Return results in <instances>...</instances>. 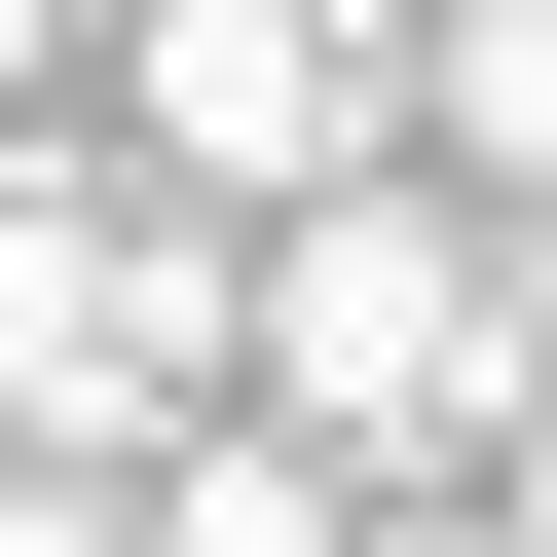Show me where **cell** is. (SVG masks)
Returning a JSON list of instances; mask_svg holds the SVG:
<instances>
[{
  "label": "cell",
  "instance_id": "7a4b0ae2",
  "mask_svg": "<svg viewBox=\"0 0 557 557\" xmlns=\"http://www.w3.org/2000/svg\"><path fill=\"white\" fill-rule=\"evenodd\" d=\"M186 409H223V223L0 112V446L112 483V446H186Z\"/></svg>",
  "mask_w": 557,
  "mask_h": 557
},
{
  "label": "cell",
  "instance_id": "277c9868",
  "mask_svg": "<svg viewBox=\"0 0 557 557\" xmlns=\"http://www.w3.org/2000/svg\"><path fill=\"white\" fill-rule=\"evenodd\" d=\"M335 557H520V483H372V520H335Z\"/></svg>",
  "mask_w": 557,
  "mask_h": 557
},
{
  "label": "cell",
  "instance_id": "3957f363",
  "mask_svg": "<svg viewBox=\"0 0 557 557\" xmlns=\"http://www.w3.org/2000/svg\"><path fill=\"white\" fill-rule=\"evenodd\" d=\"M372 75H409V0H112V186H186V223L372 186Z\"/></svg>",
  "mask_w": 557,
  "mask_h": 557
},
{
  "label": "cell",
  "instance_id": "8992f818",
  "mask_svg": "<svg viewBox=\"0 0 557 557\" xmlns=\"http://www.w3.org/2000/svg\"><path fill=\"white\" fill-rule=\"evenodd\" d=\"M38 38H112V0H0V75H38Z\"/></svg>",
  "mask_w": 557,
  "mask_h": 557
},
{
  "label": "cell",
  "instance_id": "5b68a950",
  "mask_svg": "<svg viewBox=\"0 0 557 557\" xmlns=\"http://www.w3.org/2000/svg\"><path fill=\"white\" fill-rule=\"evenodd\" d=\"M0 557H149V520H112V483H38V446H0Z\"/></svg>",
  "mask_w": 557,
  "mask_h": 557
},
{
  "label": "cell",
  "instance_id": "6da1fadb",
  "mask_svg": "<svg viewBox=\"0 0 557 557\" xmlns=\"http://www.w3.org/2000/svg\"><path fill=\"white\" fill-rule=\"evenodd\" d=\"M223 409L260 446H335V483H483L520 446V223L483 186H260L223 223Z\"/></svg>",
  "mask_w": 557,
  "mask_h": 557
}]
</instances>
